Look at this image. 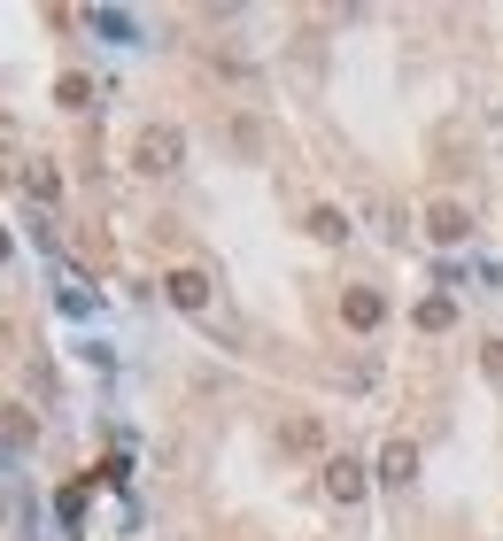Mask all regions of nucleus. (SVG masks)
<instances>
[{
  "label": "nucleus",
  "instance_id": "nucleus-1",
  "mask_svg": "<svg viewBox=\"0 0 503 541\" xmlns=\"http://www.w3.org/2000/svg\"><path fill=\"white\" fill-rule=\"evenodd\" d=\"M178 163H186L178 124H140V132H132V171H140V178H171Z\"/></svg>",
  "mask_w": 503,
  "mask_h": 541
},
{
  "label": "nucleus",
  "instance_id": "nucleus-2",
  "mask_svg": "<svg viewBox=\"0 0 503 541\" xmlns=\"http://www.w3.org/2000/svg\"><path fill=\"white\" fill-rule=\"evenodd\" d=\"M426 240H434V248H465V240H473V209H465V201H426Z\"/></svg>",
  "mask_w": 503,
  "mask_h": 541
},
{
  "label": "nucleus",
  "instance_id": "nucleus-3",
  "mask_svg": "<svg viewBox=\"0 0 503 541\" xmlns=\"http://www.w3.org/2000/svg\"><path fill=\"white\" fill-rule=\"evenodd\" d=\"M326 418H318V410H287V418H279V449L287 456H326Z\"/></svg>",
  "mask_w": 503,
  "mask_h": 541
},
{
  "label": "nucleus",
  "instance_id": "nucleus-4",
  "mask_svg": "<svg viewBox=\"0 0 503 541\" xmlns=\"http://www.w3.org/2000/svg\"><path fill=\"white\" fill-rule=\"evenodd\" d=\"M318 487H326V503H333V511H356V503H364V464H356V456H326Z\"/></svg>",
  "mask_w": 503,
  "mask_h": 541
},
{
  "label": "nucleus",
  "instance_id": "nucleus-5",
  "mask_svg": "<svg viewBox=\"0 0 503 541\" xmlns=\"http://www.w3.org/2000/svg\"><path fill=\"white\" fill-rule=\"evenodd\" d=\"M341 325H349V333H380L387 325V294L380 286H341Z\"/></svg>",
  "mask_w": 503,
  "mask_h": 541
},
{
  "label": "nucleus",
  "instance_id": "nucleus-6",
  "mask_svg": "<svg viewBox=\"0 0 503 541\" xmlns=\"http://www.w3.org/2000/svg\"><path fill=\"white\" fill-rule=\"evenodd\" d=\"M163 294H171L186 317H209V302H217V286H209V271H194V263H178L171 279H163Z\"/></svg>",
  "mask_w": 503,
  "mask_h": 541
},
{
  "label": "nucleus",
  "instance_id": "nucleus-7",
  "mask_svg": "<svg viewBox=\"0 0 503 541\" xmlns=\"http://www.w3.org/2000/svg\"><path fill=\"white\" fill-rule=\"evenodd\" d=\"M31 441H39V418H31L24 402H0V449H8V456H24Z\"/></svg>",
  "mask_w": 503,
  "mask_h": 541
},
{
  "label": "nucleus",
  "instance_id": "nucleus-8",
  "mask_svg": "<svg viewBox=\"0 0 503 541\" xmlns=\"http://www.w3.org/2000/svg\"><path fill=\"white\" fill-rule=\"evenodd\" d=\"M380 480L387 487H411L418 480V441H403V433L387 441V449H380Z\"/></svg>",
  "mask_w": 503,
  "mask_h": 541
},
{
  "label": "nucleus",
  "instance_id": "nucleus-9",
  "mask_svg": "<svg viewBox=\"0 0 503 541\" xmlns=\"http://www.w3.org/2000/svg\"><path fill=\"white\" fill-rule=\"evenodd\" d=\"M302 232H310V240H318V248H341V240H349V217H341V209H333V201H318V209H310V217H302Z\"/></svg>",
  "mask_w": 503,
  "mask_h": 541
},
{
  "label": "nucleus",
  "instance_id": "nucleus-10",
  "mask_svg": "<svg viewBox=\"0 0 503 541\" xmlns=\"http://www.w3.org/2000/svg\"><path fill=\"white\" fill-rule=\"evenodd\" d=\"M449 325H457V302L449 294H426L418 302V333H449Z\"/></svg>",
  "mask_w": 503,
  "mask_h": 541
},
{
  "label": "nucleus",
  "instance_id": "nucleus-11",
  "mask_svg": "<svg viewBox=\"0 0 503 541\" xmlns=\"http://www.w3.org/2000/svg\"><path fill=\"white\" fill-rule=\"evenodd\" d=\"M55 101H62V109H93V86L78 78V70H62V78H55Z\"/></svg>",
  "mask_w": 503,
  "mask_h": 541
},
{
  "label": "nucleus",
  "instance_id": "nucleus-12",
  "mask_svg": "<svg viewBox=\"0 0 503 541\" xmlns=\"http://www.w3.org/2000/svg\"><path fill=\"white\" fill-rule=\"evenodd\" d=\"M24 194H31V201H55V194H62V178L47 171V163H24Z\"/></svg>",
  "mask_w": 503,
  "mask_h": 541
},
{
  "label": "nucleus",
  "instance_id": "nucleus-13",
  "mask_svg": "<svg viewBox=\"0 0 503 541\" xmlns=\"http://www.w3.org/2000/svg\"><path fill=\"white\" fill-rule=\"evenodd\" d=\"M480 371H488V379L503 387V341H480Z\"/></svg>",
  "mask_w": 503,
  "mask_h": 541
},
{
  "label": "nucleus",
  "instance_id": "nucleus-14",
  "mask_svg": "<svg viewBox=\"0 0 503 541\" xmlns=\"http://www.w3.org/2000/svg\"><path fill=\"white\" fill-rule=\"evenodd\" d=\"M8 256H16V240H8V225H0V263H8Z\"/></svg>",
  "mask_w": 503,
  "mask_h": 541
}]
</instances>
